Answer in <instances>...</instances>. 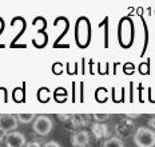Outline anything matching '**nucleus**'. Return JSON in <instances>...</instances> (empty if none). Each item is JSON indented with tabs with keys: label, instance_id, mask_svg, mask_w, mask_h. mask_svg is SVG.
Segmentation results:
<instances>
[{
	"label": "nucleus",
	"instance_id": "1",
	"mask_svg": "<svg viewBox=\"0 0 155 147\" xmlns=\"http://www.w3.org/2000/svg\"><path fill=\"white\" fill-rule=\"evenodd\" d=\"M134 143L138 147H154L155 132L147 127H139L134 134Z\"/></svg>",
	"mask_w": 155,
	"mask_h": 147
},
{
	"label": "nucleus",
	"instance_id": "2",
	"mask_svg": "<svg viewBox=\"0 0 155 147\" xmlns=\"http://www.w3.org/2000/svg\"><path fill=\"white\" fill-rule=\"evenodd\" d=\"M32 129L38 134V135L46 136L52 131L54 129V122L51 120L50 116H46V115H39V116L35 118L34 124H32Z\"/></svg>",
	"mask_w": 155,
	"mask_h": 147
},
{
	"label": "nucleus",
	"instance_id": "3",
	"mask_svg": "<svg viewBox=\"0 0 155 147\" xmlns=\"http://www.w3.org/2000/svg\"><path fill=\"white\" fill-rule=\"evenodd\" d=\"M19 126L18 118L12 114H0V130H3L5 134L16 131Z\"/></svg>",
	"mask_w": 155,
	"mask_h": 147
},
{
	"label": "nucleus",
	"instance_id": "4",
	"mask_svg": "<svg viewBox=\"0 0 155 147\" xmlns=\"http://www.w3.org/2000/svg\"><path fill=\"white\" fill-rule=\"evenodd\" d=\"M25 136L19 131H12L5 135V145L7 147H24L25 146Z\"/></svg>",
	"mask_w": 155,
	"mask_h": 147
},
{
	"label": "nucleus",
	"instance_id": "5",
	"mask_svg": "<svg viewBox=\"0 0 155 147\" xmlns=\"http://www.w3.org/2000/svg\"><path fill=\"white\" fill-rule=\"evenodd\" d=\"M71 143L74 147H87L90 143V134L86 130H80L72 134Z\"/></svg>",
	"mask_w": 155,
	"mask_h": 147
},
{
	"label": "nucleus",
	"instance_id": "6",
	"mask_svg": "<svg viewBox=\"0 0 155 147\" xmlns=\"http://www.w3.org/2000/svg\"><path fill=\"white\" fill-rule=\"evenodd\" d=\"M91 131L96 139H103L108 136V127L104 123H94L91 126Z\"/></svg>",
	"mask_w": 155,
	"mask_h": 147
},
{
	"label": "nucleus",
	"instance_id": "7",
	"mask_svg": "<svg viewBox=\"0 0 155 147\" xmlns=\"http://www.w3.org/2000/svg\"><path fill=\"white\" fill-rule=\"evenodd\" d=\"M131 129H132V123L128 122V120H124V122H122L120 124L116 126V131H118V134H120V135H123V136L130 135Z\"/></svg>",
	"mask_w": 155,
	"mask_h": 147
},
{
	"label": "nucleus",
	"instance_id": "8",
	"mask_svg": "<svg viewBox=\"0 0 155 147\" xmlns=\"http://www.w3.org/2000/svg\"><path fill=\"white\" fill-rule=\"evenodd\" d=\"M102 147H123V142L116 136H111V138H107L103 142Z\"/></svg>",
	"mask_w": 155,
	"mask_h": 147
},
{
	"label": "nucleus",
	"instance_id": "9",
	"mask_svg": "<svg viewBox=\"0 0 155 147\" xmlns=\"http://www.w3.org/2000/svg\"><path fill=\"white\" fill-rule=\"evenodd\" d=\"M16 118H18V122L28 124V123H31V122L35 120V114H23L21 113V114L16 115Z\"/></svg>",
	"mask_w": 155,
	"mask_h": 147
},
{
	"label": "nucleus",
	"instance_id": "10",
	"mask_svg": "<svg viewBox=\"0 0 155 147\" xmlns=\"http://www.w3.org/2000/svg\"><path fill=\"white\" fill-rule=\"evenodd\" d=\"M94 118H95L96 120H98V123H101V122H103V120H107L108 118H110V115H99V114H95L94 115Z\"/></svg>",
	"mask_w": 155,
	"mask_h": 147
},
{
	"label": "nucleus",
	"instance_id": "11",
	"mask_svg": "<svg viewBox=\"0 0 155 147\" xmlns=\"http://www.w3.org/2000/svg\"><path fill=\"white\" fill-rule=\"evenodd\" d=\"M44 147H62V146H60L56 140H50V142H47L46 145H44Z\"/></svg>",
	"mask_w": 155,
	"mask_h": 147
},
{
	"label": "nucleus",
	"instance_id": "12",
	"mask_svg": "<svg viewBox=\"0 0 155 147\" xmlns=\"http://www.w3.org/2000/svg\"><path fill=\"white\" fill-rule=\"evenodd\" d=\"M24 147H41V146H40V143H39L38 140H32V142L25 143Z\"/></svg>",
	"mask_w": 155,
	"mask_h": 147
},
{
	"label": "nucleus",
	"instance_id": "13",
	"mask_svg": "<svg viewBox=\"0 0 155 147\" xmlns=\"http://www.w3.org/2000/svg\"><path fill=\"white\" fill-rule=\"evenodd\" d=\"M148 126L153 129V131L155 130V116H153V118H150V119H148Z\"/></svg>",
	"mask_w": 155,
	"mask_h": 147
},
{
	"label": "nucleus",
	"instance_id": "14",
	"mask_svg": "<svg viewBox=\"0 0 155 147\" xmlns=\"http://www.w3.org/2000/svg\"><path fill=\"white\" fill-rule=\"evenodd\" d=\"M5 135H7V134H5L3 130H0V142H2L3 139H5Z\"/></svg>",
	"mask_w": 155,
	"mask_h": 147
}]
</instances>
